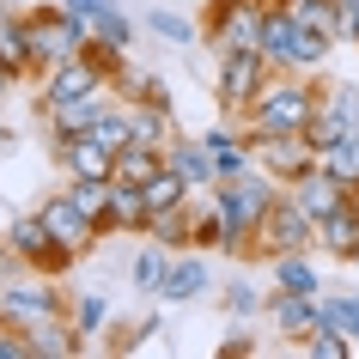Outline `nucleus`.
Segmentation results:
<instances>
[{
    "instance_id": "1a4fd4ad",
    "label": "nucleus",
    "mask_w": 359,
    "mask_h": 359,
    "mask_svg": "<svg viewBox=\"0 0 359 359\" xmlns=\"http://www.w3.org/2000/svg\"><path fill=\"white\" fill-rule=\"evenodd\" d=\"M274 74L262 61V49H238V55H219V79H213V97H219V110L226 116H244L250 97L262 92V79Z\"/></svg>"
},
{
    "instance_id": "f03ea898",
    "label": "nucleus",
    "mask_w": 359,
    "mask_h": 359,
    "mask_svg": "<svg viewBox=\"0 0 359 359\" xmlns=\"http://www.w3.org/2000/svg\"><path fill=\"white\" fill-rule=\"evenodd\" d=\"M280 177H268L262 165L238 170V177H219L213 183V208H219V226H226V250H250L256 244V226L268 219V208L280 201Z\"/></svg>"
},
{
    "instance_id": "c85d7f7f",
    "label": "nucleus",
    "mask_w": 359,
    "mask_h": 359,
    "mask_svg": "<svg viewBox=\"0 0 359 359\" xmlns=\"http://www.w3.org/2000/svg\"><path fill=\"white\" fill-rule=\"evenodd\" d=\"M317 165L329 170L335 183H347V189L359 195V140H353V134H347V140H335V147H323V152H317Z\"/></svg>"
},
{
    "instance_id": "5701e85b",
    "label": "nucleus",
    "mask_w": 359,
    "mask_h": 359,
    "mask_svg": "<svg viewBox=\"0 0 359 359\" xmlns=\"http://www.w3.org/2000/svg\"><path fill=\"white\" fill-rule=\"evenodd\" d=\"M201 147H208V158H213V170H219V177H238V170L256 165V152H250L244 128H208V134H201Z\"/></svg>"
},
{
    "instance_id": "473e14b6",
    "label": "nucleus",
    "mask_w": 359,
    "mask_h": 359,
    "mask_svg": "<svg viewBox=\"0 0 359 359\" xmlns=\"http://www.w3.org/2000/svg\"><path fill=\"white\" fill-rule=\"evenodd\" d=\"M86 134H92L97 147H110L116 158H122V147H128V140H134V134H128V110H122V104H110V110L97 116V122H92V128H86Z\"/></svg>"
},
{
    "instance_id": "72a5a7b5",
    "label": "nucleus",
    "mask_w": 359,
    "mask_h": 359,
    "mask_svg": "<svg viewBox=\"0 0 359 359\" xmlns=\"http://www.w3.org/2000/svg\"><path fill=\"white\" fill-rule=\"evenodd\" d=\"M299 353H311V359H347V353H353V335H341V329L317 323V329L299 341Z\"/></svg>"
},
{
    "instance_id": "b1692460",
    "label": "nucleus",
    "mask_w": 359,
    "mask_h": 359,
    "mask_svg": "<svg viewBox=\"0 0 359 359\" xmlns=\"http://www.w3.org/2000/svg\"><path fill=\"white\" fill-rule=\"evenodd\" d=\"M165 165L177 170V177H189L195 189H213V183H219V170H213L208 147H201V140H183V134H177V140L165 147Z\"/></svg>"
},
{
    "instance_id": "6ab92c4d",
    "label": "nucleus",
    "mask_w": 359,
    "mask_h": 359,
    "mask_svg": "<svg viewBox=\"0 0 359 359\" xmlns=\"http://www.w3.org/2000/svg\"><path fill=\"white\" fill-rule=\"evenodd\" d=\"M268 323H274V335L304 341L317 329V292H268Z\"/></svg>"
},
{
    "instance_id": "7ed1b4c3",
    "label": "nucleus",
    "mask_w": 359,
    "mask_h": 359,
    "mask_svg": "<svg viewBox=\"0 0 359 359\" xmlns=\"http://www.w3.org/2000/svg\"><path fill=\"white\" fill-rule=\"evenodd\" d=\"M256 49H262V61L280 67V74H317L335 43L317 37V31H304V25L292 19V6H268L262 13V43H256Z\"/></svg>"
},
{
    "instance_id": "412c9836",
    "label": "nucleus",
    "mask_w": 359,
    "mask_h": 359,
    "mask_svg": "<svg viewBox=\"0 0 359 359\" xmlns=\"http://www.w3.org/2000/svg\"><path fill=\"white\" fill-rule=\"evenodd\" d=\"M147 189L140 183H122L116 177L110 183V213H104V238H116V231H147Z\"/></svg>"
},
{
    "instance_id": "e433bc0d",
    "label": "nucleus",
    "mask_w": 359,
    "mask_h": 359,
    "mask_svg": "<svg viewBox=\"0 0 359 359\" xmlns=\"http://www.w3.org/2000/svg\"><path fill=\"white\" fill-rule=\"evenodd\" d=\"M147 31H152V37H165V43H189V37H195V25L183 19V13H170V6L147 13Z\"/></svg>"
},
{
    "instance_id": "f704fd0d",
    "label": "nucleus",
    "mask_w": 359,
    "mask_h": 359,
    "mask_svg": "<svg viewBox=\"0 0 359 359\" xmlns=\"http://www.w3.org/2000/svg\"><path fill=\"white\" fill-rule=\"evenodd\" d=\"M67 317H74L79 329H86V335H97V329L110 323V304H104V292H79V299L67 304Z\"/></svg>"
},
{
    "instance_id": "a211bd4d",
    "label": "nucleus",
    "mask_w": 359,
    "mask_h": 359,
    "mask_svg": "<svg viewBox=\"0 0 359 359\" xmlns=\"http://www.w3.org/2000/svg\"><path fill=\"white\" fill-rule=\"evenodd\" d=\"M317 250H329L335 262H359V195L341 201L329 219H317Z\"/></svg>"
},
{
    "instance_id": "c9c22d12",
    "label": "nucleus",
    "mask_w": 359,
    "mask_h": 359,
    "mask_svg": "<svg viewBox=\"0 0 359 359\" xmlns=\"http://www.w3.org/2000/svg\"><path fill=\"white\" fill-rule=\"evenodd\" d=\"M226 311L231 317H256V311H268V292L256 280H231L226 286Z\"/></svg>"
},
{
    "instance_id": "ea45409f",
    "label": "nucleus",
    "mask_w": 359,
    "mask_h": 359,
    "mask_svg": "<svg viewBox=\"0 0 359 359\" xmlns=\"http://www.w3.org/2000/svg\"><path fill=\"white\" fill-rule=\"evenodd\" d=\"M347 43H359V0L347 6Z\"/></svg>"
},
{
    "instance_id": "aec40b11",
    "label": "nucleus",
    "mask_w": 359,
    "mask_h": 359,
    "mask_svg": "<svg viewBox=\"0 0 359 359\" xmlns=\"http://www.w3.org/2000/svg\"><path fill=\"white\" fill-rule=\"evenodd\" d=\"M79 347H86V329H79L67 311H61V317H43L37 329H31V353L37 359H79Z\"/></svg>"
},
{
    "instance_id": "20e7f679",
    "label": "nucleus",
    "mask_w": 359,
    "mask_h": 359,
    "mask_svg": "<svg viewBox=\"0 0 359 359\" xmlns=\"http://www.w3.org/2000/svg\"><path fill=\"white\" fill-rule=\"evenodd\" d=\"M67 299H61L55 274H37V268H25V274H6L0 280V329H19L31 335L43 317H61Z\"/></svg>"
},
{
    "instance_id": "39448f33",
    "label": "nucleus",
    "mask_w": 359,
    "mask_h": 359,
    "mask_svg": "<svg viewBox=\"0 0 359 359\" xmlns=\"http://www.w3.org/2000/svg\"><path fill=\"white\" fill-rule=\"evenodd\" d=\"M25 43H31V74H49V67H61V61L86 55L92 37L61 13V0H55V6H31V13H25Z\"/></svg>"
},
{
    "instance_id": "0eeeda50",
    "label": "nucleus",
    "mask_w": 359,
    "mask_h": 359,
    "mask_svg": "<svg viewBox=\"0 0 359 359\" xmlns=\"http://www.w3.org/2000/svg\"><path fill=\"white\" fill-rule=\"evenodd\" d=\"M286 250H317V219L292 201V195L280 189V201L268 208V219L256 226V244H250V256H286Z\"/></svg>"
},
{
    "instance_id": "79ce46f5",
    "label": "nucleus",
    "mask_w": 359,
    "mask_h": 359,
    "mask_svg": "<svg viewBox=\"0 0 359 359\" xmlns=\"http://www.w3.org/2000/svg\"><path fill=\"white\" fill-rule=\"evenodd\" d=\"M256 6H292V0H256Z\"/></svg>"
},
{
    "instance_id": "2eb2a0df",
    "label": "nucleus",
    "mask_w": 359,
    "mask_h": 359,
    "mask_svg": "<svg viewBox=\"0 0 359 359\" xmlns=\"http://www.w3.org/2000/svg\"><path fill=\"white\" fill-rule=\"evenodd\" d=\"M208 286H213L208 262H201L195 250H177L170 268H165V280H158V299H165V304H189V299H201Z\"/></svg>"
},
{
    "instance_id": "7c9ffc66",
    "label": "nucleus",
    "mask_w": 359,
    "mask_h": 359,
    "mask_svg": "<svg viewBox=\"0 0 359 359\" xmlns=\"http://www.w3.org/2000/svg\"><path fill=\"white\" fill-rule=\"evenodd\" d=\"M165 170V152L158 147H122V158H116V177L122 183H152Z\"/></svg>"
},
{
    "instance_id": "a18cd8bd",
    "label": "nucleus",
    "mask_w": 359,
    "mask_h": 359,
    "mask_svg": "<svg viewBox=\"0 0 359 359\" xmlns=\"http://www.w3.org/2000/svg\"><path fill=\"white\" fill-rule=\"evenodd\" d=\"M353 140H359V128H353Z\"/></svg>"
},
{
    "instance_id": "dca6fc26",
    "label": "nucleus",
    "mask_w": 359,
    "mask_h": 359,
    "mask_svg": "<svg viewBox=\"0 0 359 359\" xmlns=\"http://www.w3.org/2000/svg\"><path fill=\"white\" fill-rule=\"evenodd\" d=\"M55 158L67 177H97V183H110L116 177V152L97 147L92 134H74V140H55Z\"/></svg>"
},
{
    "instance_id": "9b49d317",
    "label": "nucleus",
    "mask_w": 359,
    "mask_h": 359,
    "mask_svg": "<svg viewBox=\"0 0 359 359\" xmlns=\"http://www.w3.org/2000/svg\"><path fill=\"white\" fill-rule=\"evenodd\" d=\"M116 92V79L97 67L92 55H74V61H61V67H49L43 74V97L37 104H67V97H104Z\"/></svg>"
},
{
    "instance_id": "58836bf2",
    "label": "nucleus",
    "mask_w": 359,
    "mask_h": 359,
    "mask_svg": "<svg viewBox=\"0 0 359 359\" xmlns=\"http://www.w3.org/2000/svg\"><path fill=\"white\" fill-rule=\"evenodd\" d=\"M19 79H25V74H13V67H6V61H0V97L13 92V86H19Z\"/></svg>"
},
{
    "instance_id": "f257e3e1",
    "label": "nucleus",
    "mask_w": 359,
    "mask_h": 359,
    "mask_svg": "<svg viewBox=\"0 0 359 359\" xmlns=\"http://www.w3.org/2000/svg\"><path fill=\"white\" fill-rule=\"evenodd\" d=\"M317 97H323V86H311L304 74H280V67H274V74L262 79V92L250 97V110L238 116L250 152L262 147L268 134H304L311 116H317Z\"/></svg>"
},
{
    "instance_id": "cd10ccee",
    "label": "nucleus",
    "mask_w": 359,
    "mask_h": 359,
    "mask_svg": "<svg viewBox=\"0 0 359 359\" xmlns=\"http://www.w3.org/2000/svg\"><path fill=\"white\" fill-rule=\"evenodd\" d=\"M165 268H170V250H165V244H147V250H140V256L128 262V280H134V292L158 299V280H165Z\"/></svg>"
},
{
    "instance_id": "bb28decb",
    "label": "nucleus",
    "mask_w": 359,
    "mask_h": 359,
    "mask_svg": "<svg viewBox=\"0 0 359 359\" xmlns=\"http://www.w3.org/2000/svg\"><path fill=\"white\" fill-rule=\"evenodd\" d=\"M292 19L304 25V31H317V37H347V6L341 0H292Z\"/></svg>"
},
{
    "instance_id": "37998d69",
    "label": "nucleus",
    "mask_w": 359,
    "mask_h": 359,
    "mask_svg": "<svg viewBox=\"0 0 359 359\" xmlns=\"http://www.w3.org/2000/svg\"><path fill=\"white\" fill-rule=\"evenodd\" d=\"M6 140H13V134H6V128H0V147H6Z\"/></svg>"
},
{
    "instance_id": "c756f323",
    "label": "nucleus",
    "mask_w": 359,
    "mask_h": 359,
    "mask_svg": "<svg viewBox=\"0 0 359 359\" xmlns=\"http://www.w3.org/2000/svg\"><path fill=\"white\" fill-rule=\"evenodd\" d=\"M140 189H147V208H152V213H165V208H183V201L195 195V183H189V177H177V170L165 165L152 183H140Z\"/></svg>"
},
{
    "instance_id": "c03bdc74",
    "label": "nucleus",
    "mask_w": 359,
    "mask_h": 359,
    "mask_svg": "<svg viewBox=\"0 0 359 359\" xmlns=\"http://www.w3.org/2000/svg\"><path fill=\"white\" fill-rule=\"evenodd\" d=\"M0 6H19V0H0Z\"/></svg>"
},
{
    "instance_id": "4468645a",
    "label": "nucleus",
    "mask_w": 359,
    "mask_h": 359,
    "mask_svg": "<svg viewBox=\"0 0 359 359\" xmlns=\"http://www.w3.org/2000/svg\"><path fill=\"white\" fill-rule=\"evenodd\" d=\"M286 195H292V201H299L311 219H329L341 201H353V189H347V183H335V177H329L323 165H317V170H304L299 183H286Z\"/></svg>"
},
{
    "instance_id": "f8f14e48",
    "label": "nucleus",
    "mask_w": 359,
    "mask_h": 359,
    "mask_svg": "<svg viewBox=\"0 0 359 359\" xmlns=\"http://www.w3.org/2000/svg\"><path fill=\"white\" fill-rule=\"evenodd\" d=\"M61 13H67L86 37H104V43H116V49L134 43V25H128V13H122L116 0H61Z\"/></svg>"
},
{
    "instance_id": "2f4dec72",
    "label": "nucleus",
    "mask_w": 359,
    "mask_h": 359,
    "mask_svg": "<svg viewBox=\"0 0 359 359\" xmlns=\"http://www.w3.org/2000/svg\"><path fill=\"white\" fill-rule=\"evenodd\" d=\"M317 323H329V329H341V335H359V292H353V299L317 292Z\"/></svg>"
},
{
    "instance_id": "a878e982",
    "label": "nucleus",
    "mask_w": 359,
    "mask_h": 359,
    "mask_svg": "<svg viewBox=\"0 0 359 359\" xmlns=\"http://www.w3.org/2000/svg\"><path fill=\"white\" fill-rule=\"evenodd\" d=\"M147 238H152V244H165L170 256H177V250H195L189 201H183V208H165V213H147Z\"/></svg>"
},
{
    "instance_id": "6e6552de",
    "label": "nucleus",
    "mask_w": 359,
    "mask_h": 359,
    "mask_svg": "<svg viewBox=\"0 0 359 359\" xmlns=\"http://www.w3.org/2000/svg\"><path fill=\"white\" fill-rule=\"evenodd\" d=\"M6 250H13V256H19L25 268H37V274H67V268L79 262L74 250H61L55 238H49V226H43V213H19V219H13V226H6Z\"/></svg>"
},
{
    "instance_id": "ddd939ff",
    "label": "nucleus",
    "mask_w": 359,
    "mask_h": 359,
    "mask_svg": "<svg viewBox=\"0 0 359 359\" xmlns=\"http://www.w3.org/2000/svg\"><path fill=\"white\" fill-rule=\"evenodd\" d=\"M256 165L268 177H280V183H299L304 170H317V147L304 134H268L262 147H256Z\"/></svg>"
},
{
    "instance_id": "9d476101",
    "label": "nucleus",
    "mask_w": 359,
    "mask_h": 359,
    "mask_svg": "<svg viewBox=\"0 0 359 359\" xmlns=\"http://www.w3.org/2000/svg\"><path fill=\"white\" fill-rule=\"evenodd\" d=\"M37 213H43V226H49V238H55L61 250H74V256H86V250H92L97 238H104V231H97V219H92L86 208H79V201H74L67 189H55Z\"/></svg>"
},
{
    "instance_id": "4be33fe9",
    "label": "nucleus",
    "mask_w": 359,
    "mask_h": 359,
    "mask_svg": "<svg viewBox=\"0 0 359 359\" xmlns=\"http://www.w3.org/2000/svg\"><path fill=\"white\" fill-rule=\"evenodd\" d=\"M122 110H128V147H158L165 152L170 140H177V128H170V116L177 110H158V104H128V97H122Z\"/></svg>"
},
{
    "instance_id": "a19ab883",
    "label": "nucleus",
    "mask_w": 359,
    "mask_h": 359,
    "mask_svg": "<svg viewBox=\"0 0 359 359\" xmlns=\"http://www.w3.org/2000/svg\"><path fill=\"white\" fill-rule=\"evenodd\" d=\"M13 19H19V6H0V31H6Z\"/></svg>"
},
{
    "instance_id": "423d86ee",
    "label": "nucleus",
    "mask_w": 359,
    "mask_h": 359,
    "mask_svg": "<svg viewBox=\"0 0 359 359\" xmlns=\"http://www.w3.org/2000/svg\"><path fill=\"white\" fill-rule=\"evenodd\" d=\"M262 13L256 0H208V19H201V43L213 55H238V49H256L262 43Z\"/></svg>"
},
{
    "instance_id": "f3484780",
    "label": "nucleus",
    "mask_w": 359,
    "mask_h": 359,
    "mask_svg": "<svg viewBox=\"0 0 359 359\" xmlns=\"http://www.w3.org/2000/svg\"><path fill=\"white\" fill-rule=\"evenodd\" d=\"M37 110H43L49 140H74V134H86L97 116L110 110V97H67V104H37Z\"/></svg>"
},
{
    "instance_id": "393cba45",
    "label": "nucleus",
    "mask_w": 359,
    "mask_h": 359,
    "mask_svg": "<svg viewBox=\"0 0 359 359\" xmlns=\"http://www.w3.org/2000/svg\"><path fill=\"white\" fill-rule=\"evenodd\" d=\"M274 268V292H323V274L311 262V250H286V256H268Z\"/></svg>"
},
{
    "instance_id": "4c0bfd02",
    "label": "nucleus",
    "mask_w": 359,
    "mask_h": 359,
    "mask_svg": "<svg viewBox=\"0 0 359 359\" xmlns=\"http://www.w3.org/2000/svg\"><path fill=\"white\" fill-rule=\"evenodd\" d=\"M0 359H37V353H31V335H19V329H0Z\"/></svg>"
}]
</instances>
